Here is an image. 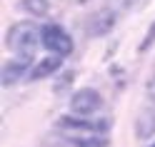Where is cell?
I'll use <instances>...</instances> for the list:
<instances>
[{"mask_svg": "<svg viewBox=\"0 0 155 147\" xmlns=\"http://www.w3.org/2000/svg\"><path fill=\"white\" fill-rule=\"evenodd\" d=\"M8 50H13L18 57L33 60L38 47L43 45V27H38L35 23H15L8 30Z\"/></svg>", "mask_w": 155, "mask_h": 147, "instance_id": "cell-1", "label": "cell"}, {"mask_svg": "<svg viewBox=\"0 0 155 147\" xmlns=\"http://www.w3.org/2000/svg\"><path fill=\"white\" fill-rule=\"evenodd\" d=\"M55 127L65 135V140H78V137H90V135H105L110 130V120H85L78 115H63L58 117Z\"/></svg>", "mask_w": 155, "mask_h": 147, "instance_id": "cell-2", "label": "cell"}, {"mask_svg": "<svg viewBox=\"0 0 155 147\" xmlns=\"http://www.w3.org/2000/svg\"><path fill=\"white\" fill-rule=\"evenodd\" d=\"M43 47L50 55L65 57V55L73 53V37L58 23H48V25H43Z\"/></svg>", "mask_w": 155, "mask_h": 147, "instance_id": "cell-3", "label": "cell"}, {"mask_svg": "<svg viewBox=\"0 0 155 147\" xmlns=\"http://www.w3.org/2000/svg\"><path fill=\"white\" fill-rule=\"evenodd\" d=\"M103 107V95L93 87H80L78 92H73L70 97V110L78 117H85V115H93Z\"/></svg>", "mask_w": 155, "mask_h": 147, "instance_id": "cell-4", "label": "cell"}, {"mask_svg": "<svg viewBox=\"0 0 155 147\" xmlns=\"http://www.w3.org/2000/svg\"><path fill=\"white\" fill-rule=\"evenodd\" d=\"M115 23H118V13L113 8H100L85 18V33L90 37H103L115 27Z\"/></svg>", "mask_w": 155, "mask_h": 147, "instance_id": "cell-5", "label": "cell"}, {"mask_svg": "<svg viewBox=\"0 0 155 147\" xmlns=\"http://www.w3.org/2000/svg\"><path fill=\"white\" fill-rule=\"evenodd\" d=\"M33 60H25V57H15V60H8L3 65V70H0V82H3V87H13L23 80V77L28 75V70H30ZM30 77V75H28Z\"/></svg>", "mask_w": 155, "mask_h": 147, "instance_id": "cell-6", "label": "cell"}, {"mask_svg": "<svg viewBox=\"0 0 155 147\" xmlns=\"http://www.w3.org/2000/svg\"><path fill=\"white\" fill-rule=\"evenodd\" d=\"M60 67H63V57H58V55H48V57H43V60H38V62H35V67L30 70V80H43V77L58 72Z\"/></svg>", "mask_w": 155, "mask_h": 147, "instance_id": "cell-7", "label": "cell"}, {"mask_svg": "<svg viewBox=\"0 0 155 147\" xmlns=\"http://www.w3.org/2000/svg\"><path fill=\"white\" fill-rule=\"evenodd\" d=\"M135 135L140 140H150L155 135V112L153 110H145V112L138 115V120H135Z\"/></svg>", "mask_w": 155, "mask_h": 147, "instance_id": "cell-8", "label": "cell"}, {"mask_svg": "<svg viewBox=\"0 0 155 147\" xmlns=\"http://www.w3.org/2000/svg\"><path fill=\"white\" fill-rule=\"evenodd\" d=\"M20 5H23L25 13H30V15H35V18H43V15L50 13L48 0H20Z\"/></svg>", "mask_w": 155, "mask_h": 147, "instance_id": "cell-9", "label": "cell"}, {"mask_svg": "<svg viewBox=\"0 0 155 147\" xmlns=\"http://www.w3.org/2000/svg\"><path fill=\"white\" fill-rule=\"evenodd\" d=\"M73 142V147H108L110 140L105 135H90V137H78V140H68Z\"/></svg>", "mask_w": 155, "mask_h": 147, "instance_id": "cell-10", "label": "cell"}, {"mask_svg": "<svg viewBox=\"0 0 155 147\" xmlns=\"http://www.w3.org/2000/svg\"><path fill=\"white\" fill-rule=\"evenodd\" d=\"M155 43V20H153V25H150V30H148V35H145V40L140 43V47H138V50L140 53H145V50H148V47Z\"/></svg>", "mask_w": 155, "mask_h": 147, "instance_id": "cell-11", "label": "cell"}, {"mask_svg": "<svg viewBox=\"0 0 155 147\" xmlns=\"http://www.w3.org/2000/svg\"><path fill=\"white\" fill-rule=\"evenodd\" d=\"M70 80H73V72H65V77H63V80H60V82L55 85V92H63L65 87L70 85Z\"/></svg>", "mask_w": 155, "mask_h": 147, "instance_id": "cell-12", "label": "cell"}, {"mask_svg": "<svg viewBox=\"0 0 155 147\" xmlns=\"http://www.w3.org/2000/svg\"><path fill=\"white\" fill-rule=\"evenodd\" d=\"M148 100L155 105V77H153V80L148 82Z\"/></svg>", "mask_w": 155, "mask_h": 147, "instance_id": "cell-13", "label": "cell"}, {"mask_svg": "<svg viewBox=\"0 0 155 147\" xmlns=\"http://www.w3.org/2000/svg\"><path fill=\"white\" fill-rule=\"evenodd\" d=\"M75 3H85V0H75Z\"/></svg>", "mask_w": 155, "mask_h": 147, "instance_id": "cell-14", "label": "cell"}, {"mask_svg": "<svg viewBox=\"0 0 155 147\" xmlns=\"http://www.w3.org/2000/svg\"><path fill=\"white\" fill-rule=\"evenodd\" d=\"M150 147H155V145H150Z\"/></svg>", "mask_w": 155, "mask_h": 147, "instance_id": "cell-15", "label": "cell"}]
</instances>
